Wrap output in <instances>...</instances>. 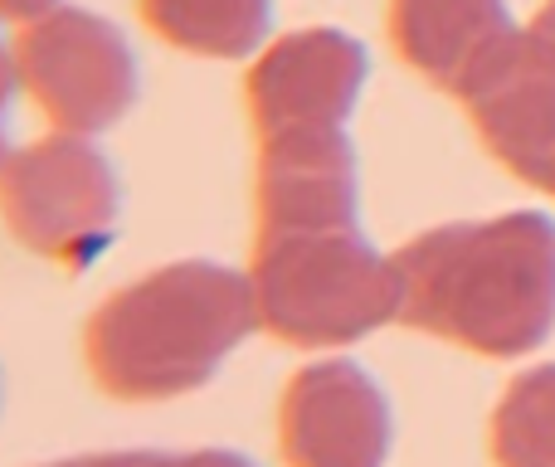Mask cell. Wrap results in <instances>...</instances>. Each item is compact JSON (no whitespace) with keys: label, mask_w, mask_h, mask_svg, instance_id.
<instances>
[{"label":"cell","mask_w":555,"mask_h":467,"mask_svg":"<svg viewBox=\"0 0 555 467\" xmlns=\"http://www.w3.org/2000/svg\"><path fill=\"white\" fill-rule=\"evenodd\" d=\"M0 161H5V156H0Z\"/></svg>","instance_id":"cell-18"},{"label":"cell","mask_w":555,"mask_h":467,"mask_svg":"<svg viewBox=\"0 0 555 467\" xmlns=\"http://www.w3.org/2000/svg\"><path fill=\"white\" fill-rule=\"evenodd\" d=\"M49 5H59V0H0V20H29V15H39V10H49Z\"/></svg>","instance_id":"cell-15"},{"label":"cell","mask_w":555,"mask_h":467,"mask_svg":"<svg viewBox=\"0 0 555 467\" xmlns=\"http://www.w3.org/2000/svg\"><path fill=\"white\" fill-rule=\"evenodd\" d=\"M249 287L259 326L297 351L356 346L400 322V268L361 224L336 230H254Z\"/></svg>","instance_id":"cell-3"},{"label":"cell","mask_w":555,"mask_h":467,"mask_svg":"<svg viewBox=\"0 0 555 467\" xmlns=\"http://www.w3.org/2000/svg\"><path fill=\"white\" fill-rule=\"evenodd\" d=\"M551 191H555V181H551Z\"/></svg>","instance_id":"cell-17"},{"label":"cell","mask_w":555,"mask_h":467,"mask_svg":"<svg viewBox=\"0 0 555 467\" xmlns=\"http://www.w3.org/2000/svg\"><path fill=\"white\" fill-rule=\"evenodd\" d=\"M492 467H555V361L531 365L492 410Z\"/></svg>","instance_id":"cell-12"},{"label":"cell","mask_w":555,"mask_h":467,"mask_svg":"<svg viewBox=\"0 0 555 467\" xmlns=\"http://www.w3.org/2000/svg\"><path fill=\"white\" fill-rule=\"evenodd\" d=\"M20 88V74H15V54L10 44H0V156H10V142H5V113H10V98Z\"/></svg>","instance_id":"cell-14"},{"label":"cell","mask_w":555,"mask_h":467,"mask_svg":"<svg viewBox=\"0 0 555 467\" xmlns=\"http://www.w3.org/2000/svg\"><path fill=\"white\" fill-rule=\"evenodd\" d=\"M122 181L78 132H49L0 161V224L49 263H88L113 238Z\"/></svg>","instance_id":"cell-5"},{"label":"cell","mask_w":555,"mask_h":467,"mask_svg":"<svg viewBox=\"0 0 555 467\" xmlns=\"http://www.w3.org/2000/svg\"><path fill=\"white\" fill-rule=\"evenodd\" d=\"M385 29L414 74L453 93L463 74L517 25L507 0H390Z\"/></svg>","instance_id":"cell-10"},{"label":"cell","mask_w":555,"mask_h":467,"mask_svg":"<svg viewBox=\"0 0 555 467\" xmlns=\"http://www.w3.org/2000/svg\"><path fill=\"white\" fill-rule=\"evenodd\" d=\"M44 467H254V458L234 449H191V453H162V449H122V453H78Z\"/></svg>","instance_id":"cell-13"},{"label":"cell","mask_w":555,"mask_h":467,"mask_svg":"<svg viewBox=\"0 0 555 467\" xmlns=\"http://www.w3.org/2000/svg\"><path fill=\"white\" fill-rule=\"evenodd\" d=\"M259 326L249 273L210 258L162 263L107 293L83 326L93 385L122 404H162L201 390Z\"/></svg>","instance_id":"cell-2"},{"label":"cell","mask_w":555,"mask_h":467,"mask_svg":"<svg viewBox=\"0 0 555 467\" xmlns=\"http://www.w3.org/2000/svg\"><path fill=\"white\" fill-rule=\"evenodd\" d=\"M10 54H15L20 88L49 117L54 132H107L132 113L142 93V68L127 35L107 15L83 5L59 0L20 20Z\"/></svg>","instance_id":"cell-4"},{"label":"cell","mask_w":555,"mask_h":467,"mask_svg":"<svg viewBox=\"0 0 555 467\" xmlns=\"http://www.w3.org/2000/svg\"><path fill=\"white\" fill-rule=\"evenodd\" d=\"M162 44L195 59H254L269 44L273 0H137Z\"/></svg>","instance_id":"cell-11"},{"label":"cell","mask_w":555,"mask_h":467,"mask_svg":"<svg viewBox=\"0 0 555 467\" xmlns=\"http://www.w3.org/2000/svg\"><path fill=\"white\" fill-rule=\"evenodd\" d=\"M361 224V181L346 127H287L254 137V230Z\"/></svg>","instance_id":"cell-9"},{"label":"cell","mask_w":555,"mask_h":467,"mask_svg":"<svg viewBox=\"0 0 555 467\" xmlns=\"http://www.w3.org/2000/svg\"><path fill=\"white\" fill-rule=\"evenodd\" d=\"M531 29H537V35H546L551 44H555V0H546V5L537 10V20H531Z\"/></svg>","instance_id":"cell-16"},{"label":"cell","mask_w":555,"mask_h":467,"mask_svg":"<svg viewBox=\"0 0 555 467\" xmlns=\"http://www.w3.org/2000/svg\"><path fill=\"white\" fill-rule=\"evenodd\" d=\"M395 414L365 365L332 355L287 375L278 400V453L287 467H385Z\"/></svg>","instance_id":"cell-7"},{"label":"cell","mask_w":555,"mask_h":467,"mask_svg":"<svg viewBox=\"0 0 555 467\" xmlns=\"http://www.w3.org/2000/svg\"><path fill=\"white\" fill-rule=\"evenodd\" d=\"M492 156L517 181H555V44L537 29H507L453 88Z\"/></svg>","instance_id":"cell-6"},{"label":"cell","mask_w":555,"mask_h":467,"mask_svg":"<svg viewBox=\"0 0 555 467\" xmlns=\"http://www.w3.org/2000/svg\"><path fill=\"white\" fill-rule=\"evenodd\" d=\"M371 74V54L351 29L307 25L269 39L244 74V113L254 137L287 127H346Z\"/></svg>","instance_id":"cell-8"},{"label":"cell","mask_w":555,"mask_h":467,"mask_svg":"<svg viewBox=\"0 0 555 467\" xmlns=\"http://www.w3.org/2000/svg\"><path fill=\"white\" fill-rule=\"evenodd\" d=\"M400 322L488 361H512L555 332V220L512 210L414 234L395 248Z\"/></svg>","instance_id":"cell-1"}]
</instances>
